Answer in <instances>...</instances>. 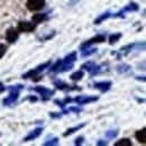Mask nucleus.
<instances>
[{"label": "nucleus", "instance_id": "1", "mask_svg": "<svg viewBox=\"0 0 146 146\" xmlns=\"http://www.w3.org/2000/svg\"><path fill=\"white\" fill-rule=\"evenodd\" d=\"M23 88H24V87H23L21 84L9 87L10 93H9V96H8L7 98H5V99H3L2 104H3L5 106H11L13 104H15V102L17 101V99H18L19 92H20V90H21Z\"/></svg>", "mask_w": 146, "mask_h": 146}, {"label": "nucleus", "instance_id": "2", "mask_svg": "<svg viewBox=\"0 0 146 146\" xmlns=\"http://www.w3.org/2000/svg\"><path fill=\"white\" fill-rule=\"evenodd\" d=\"M50 65H51V61H47V62H45V63H43V64L38 65V66L35 68V69H33V70L28 71L27 73H25V74L23 75V79H29V78H32L33 80L38 81V80H40V79H42V78H40V75H39V73L42 72L43 70L47 69Z\"/></svg>", "mask_w": 146, "mask_h": 146}, {"label": "nucleus", "instance_id": "3", "mask_svg": "<svg viewBox=\"0 0 146 146\" xmlns=\"http://www.w3.org/2000/svg\"><path fill=\"white\" fill-rule=\"evenodd\" d=\"M81 69L82 70H86L87 72H89L91 75L98 74V73H100L102 71V68L99 64H97L96 62H93V61H89V62L82 64L81 65Z\"/></svg>", "mask_w": 146, "mask_h": 146}, {"label": "nucleus", "instance_id": "4", "mask_svg": "<svg viewBox=\"0 0 146 146\" xmlns=\"http://www.w3.org/2000/svg\"><path fill=\"white\" fill-rule=\"evenodd\" d=\"M98 99H99V97H96V96H78L76 98L72 99V101L76 102L80 106H83V105H88V104L94 102Z\"/></svg>", "mask_w": 146, "mask_h": 146}, {"label": "nucleus", "instance_id": "5", "mask_svg": "<svg viewBox=\"0 0 146 146\" xmlns=\"http://www.w3.org/2000/svg\"><path fill=\"white\" fill-rule=\"evenodd\" d=\"M26 6L31 11H38L45 7V0H27Z\"/></svg>", "mask_w": 146, "mask_h": 146}, {"label": "nucleus", "instance_id": "6", "mask_svg": "<svg viewBox=\"0 0 146 146\" xmlns=\"http://www.w3.org/2000/svg\"><path fill=\"white\" fill-rule=\"evenodd\" d=\"M32 90L38 92V93L42 96V99H43V100H48V99H51V97L54 96V93H55L54 90H51V89H48V88H46V87H36V88H34V89H32Z\"/></svg>", "mask_w": 146, "mask_h": 146}, {"label": "nucleus", "instance_id": "7", "mask_svg": "<svg viewBox=\"0 0 146 146\" xmlns=\"http://www.w3.org/2000/svg\"><path fill=\"white\" fill-rule=\"evenodd\" d=\"M104 42H106V36H105V35H96L94 37L90 38L89 40L84 42V43L80 46V50H83V48H86V47H90V46L93 45V44L104 43Z\"/></svg>", "mask_w": 146, "mask_h": 146}, {"label": "nucleus", "instance_id": "8", "mask_svg": "<svg viewBox=\"0 0 146 146\" xmlns=\"http://www.w3.org/2000/svg\"><path fill=\"white\" fill-rule=\"evenodd\" d=\"M36 28V24H34L33 21H19L17 31L18 32H24V33H29L33 32Z\"/></svg>", "mask_w": 146, "mask_h": 146}, {"label": "nucleus", "instance_id": "9", "mask_svg": "<svg viewBox=\"0 0 146 146\" xmlns=\"http://www.w3.org/2000/svg\"><path fill=\"white\" fill-rule=\"evenodd\" d=\"M18 37H19V33L15 27H9L6 31V39H7V42H9V43L13 44V43H15L18 39Z\"/></svg>", "mask_w": 146, "mask_h": 146}, {"label": "nucleus", "instance_id": "10", "mask_svg": "<svg viewBox=\"0 0 146 146\" xmlns=\"http://www.w3.org/2000/svg\"><path fill=\"white\" fill-rule=\"evenodd\" d=\"M54 87L58 90H66V91H71V90H81V88L75 87V86H69L68 83H64L62 81H54Z\"/></svg>", "mask_w": 146, "mask_h": 146}, {"label": "nucleus", "instance_id": "11", "mask_svg": "<svg viewBox=\"0 0 146 146\" xmlns=\"http://www.w3.org/2000/svg\"><path fill=\"white\" fill-rule=\"evenodd\" d=\"M42 133H43V127L35 128L34 130H32V131L24 138V142H29V141H34V139H36V138H38V137L42 135Z\"/></svg>", "mask_w": 146, "mask_h": 146}, {"label": "nucleus", "instance_id": "12", "mask_svg": "<svg viewBox=\"0 0 146 146\" xmlns=\"http://www.w3.org/2000/svg\"><path fill=\"white\" fill-rule=\"evenodd\" d=\"M111 86H112V83H111L110 81H100V82H96V83L93 84V87H94L96 89L100 90L101 92L109 91Z\"/></svg>", "mask_w": 146, "mask_h": 146}, {"label": "nucleus", "instance_id": "13", "mask_svg": "<svg viewBox=\"0 0 146 146\" xmlns=\"http://www.w3.org/2000/svg\"><path fill=\"white\" fill-rule=\"evenodd\" d=\"M135 138L142 143V144H146V128H143L141 130H137L135 133Z\"/></svg>", "mask_w": 146, "mask_h": 146}, {"label": "nucleus", "instance_id": "14", "mask_svg": "<svg viewBox=\"0 0 146 146\" xmlns=\"http://www.w3.org/2000/svg\"><path fill=\"white\" fill-rule=\"evenodd\" d=\"M87 124L86 123H82V124H80V125H76V126H74V127L72 128H69L64 134H63V136L64 137H66V136H69V135H72L73 133H75V131H78V130H80L81 128H83L84 126H86Z\"/></svg>", "mask_w": 146, "mask_h": 146}, {"label": "nucleus", "instance_id": "15", "mask_svg": "<svg viewBox=\"0 0 146 146\" xmlns=\"http://www.w3.org/2000/svg\"><path fill=\"white\" fill-rule=\"evenodd\" d=\"M46 19H47V14H36L32 17V21L34 24H39V23H42Z\"/></svg>", "mask_w": 146, "mask_h": 146}, {"label": "nucleus", "instance_id": "16", "mask_svg": "<svg viewBox=\"0 0 146 146\" xmlns=\"http://www.w3.org/2000/svg\"><path fill=\"white\" fill-rule=\"evenodd\" d=\"M138 9H139V7H138V5H137L136 2H130V3H128L127 6H125V7H124V10H125L126 13L137 11Z\"/></svg>", "mask_w": 146, "mask_h": 146}, {"label": "nucleus", "instance_id": "17", "mask_svg": "<svg viewBox=\"0 0 146 146\" xmlns=\"http://www.w3.org/2000/svg\"><path fill=\"white\" fill-rule=\"evenodd\" d=\"M83 75H84V72H83V70H79V71H76V72H74L71 74V80L73 81H80L82 78H83Z\"/></svg>", "mask_w": 146, "mask_h": 146}, {"label": "nucleus", "instance_id": "18", "mask_svg": "<svg viewBox=\"0 0 146 146\" xmlns=\"http://www.w3.org/2000/svg\"><path fill=\"white\" fill-rule=\"evenodd\" d=\"M111 17V14H110L109 11H107V13H105V14H102L101 16H99L98 18L94 20V24L96 25H99V24H101L104 20H106V19H108Z\"/></svg>", "mask_w": 146, "mask_h": 146}, {"label": "nucleus", "instance_id": "19", "mask_svg": "<svg viewBox=\"0 0 146 146\" xmlns=\"http://www.w3.org/2000/svg\"><path fill=\"white\" fill-rule=\"evenodd\" d=\"M70 102H72V99L71 98H65L64 100H54V104H56L61 108H64L65 105H69Z\"/></svg>", "mask_w": 146, "mask_h": 146}, {"label": "nucleus", "instance_id": "20", "mask_svg": "<svg viewBox=\"0 0 146 146\" xmlns=\"http://www.w3.org/2000/svg\"><path fill=\"white\" fill-rule=\"evenodd\" d=\"M121 36H123L121 33H113L112 35H110L109 36V44L110 45H112V44L117 43V42L120 39V37Z\"/></svg>", "mask_w": 146, "mask_h": 146}, {"label": "nucleus", "instance_id": "21", "mask_svg": "<svg viewBox=\"0 0 146 146\" xmlns=\"http://www.w3.org/2000/svg\"><path fill=\"white\" fill-rule=\"evenodd\" d=\"M116 146H131V142L128 138H121L115 143Z\"/></svg>", "mask_w": 146, "mask_h": 146}, {"label": "nucleus", "instance_id": "22", "mask_svg": "<svg viewBox=\"0 0 146 146\" xmlns=\"http://www.w3.org/2000/svg\"><path fill=\"white\" fill-rule=\"evenodd\" d=\"M82 51V57H86V56H89V55L93 54V53H96L97 52V48H90V50H81Z\"/></svg>", "mask_w": 146, "mask_h": 146}, {"label": "nucleus", "instance_id": "23", "mask_svg": "<svg viewBox=\"0 0 146 146\" xmlns=\"http://www.w3.org/2000/svg\"><path fill=\"white\" fill-rule=\"evenodd\" d=\"M58 144V138L57 137H54L53 139H51V141H48V142H45L44 143V145L45 146H47V145H57Z\"/></svg>", "mask_w": 146, "mask_h": 146}, {"label": "nucleus", "instance_id": "24", "mask_svg": "<svg viewBox=\"0 0 146 146\" xmlns=\"http://www.w3.org/2000/svg\"><path fill=\"white\" fill-rule=\"evenodd\" d=\"M117 134H118V131H117V130H109V131H107V133H106V136H107L109 139H111V138L116 137V136H117Z\"/></svg>", "mask_w": 146, "mask_h": 146}, {"label": "nucleus", "instance_id": "25", "mask_svg": "<svg viewBox=\"0 0 146 146\" xmlns=\"http://www.w3.org/2000/svg\"><path fill=\"white\" fill-rule=\"evenodd\" d=\"M6 52H7V46L5 44H1L0 43V58L6 54Z\"/></svg>", "mask_w": 146, "mask_h": 146}, {"label": "nucleus", "instance_id": "26", "mask_svg": "<svg viewBox=\"0 0 146 146\" xmlns=\"http://www.w3.org/2000/svg\"><path fill=\"white\" fill-rule=\"evenodd\" d=\"M83 139H84V137H83V136L78 137V138L75 139V145H81V144L83 143Z\"/></svg>", "mask_w": 146, "mask_h": 146}, {"label": "nucleus", "instance_id": "27", "mask_svg": "<svg viewBox=\"0 0 146 146\" xmlns=\"http://www.w3.org/2000/svg\"><path fill=\"white\" fill-rule=\"evenodd\" d=\"M50 116H51L52 118H60L62 115H61V112H51Z\"/></svg>", "mask_w": 146, "mask_h": 146}, {"label": "nucleus", "instance_id": "28", "mask_svg": "<svg viewBox=\"0 0 146 146\" xmlns=\"http://www.w3.org/2000/svg\"><path fill=\"white\" fill-rule=\"evenodd\" d=\"M97 145H107V142H105V141L100 139L99 142H97Z\"/></svg>", "mask_w": 146, "mask_h": 146}, {"label": "nucleus", "instance_id": "29", "mask_svg": "<svg viewBox=\"0 0 146 146\" xmlns=\"http://www.w3.org/2000/svg\"><path fill=\"white\" fill-rule=\"evenodd\" d=\"M5 90H6V87H5V86H3V84L0 82V92H3Z\"/></svg>", "mask_w": 146, "mask_h": 146}]
</instances>
